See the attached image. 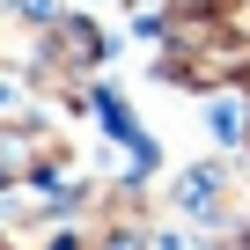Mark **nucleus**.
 <instances>
[{
	"label": "nucleus",
	"instance_id": "2",
	"mask_svg": "<svg viewBox=\"0 0 250 250\" xmlns=\"http://www.w3.org/2000/svg\"><path fill=\"white\" fill-rule=\"evenodd\" d=\"M213 133H221V140H235V133H243V110H235V103H228V96H221V103H213Z\"/></svg>",
	"mask_w": 250,
	"mask_h": 250
},
{
	"label": "nucleus",
	"instance_id": "1",
	"mask_svg": "<svg viewBox=\"0 0 250 250\" xmlns=\"http://www.w3.org/2000/svg\"><path fill=\"white\" fill-rule=\"evenodd\" d=\"M213 199H221V177H213V169H191L184 191H177V206H184L191 221H213Z\"/></svg>",
	"mask_w": 250,
	"mask_h": 250
}]
</instances>
